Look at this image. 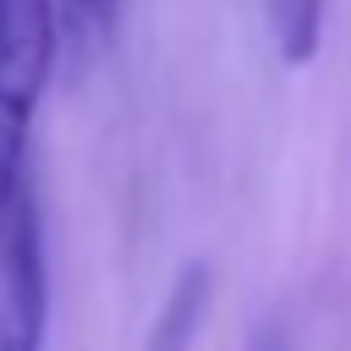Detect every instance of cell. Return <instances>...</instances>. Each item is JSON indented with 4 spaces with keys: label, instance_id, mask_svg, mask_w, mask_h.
I'll return each instance as SVG.
<instances>
[{
    "label": "cell",
    "instance_id": "6da1fadb",
    "mask_svg": "<svg viewBox=\"0 0 351 351\" xmlns=\"http://www.w3.org/2000/svg\"><path fill=\"white\" fill-rule=\"evenodd\" d=\"M60 60V0H0V214L27 181V137Z\"/></svg>",
    "mask_w": 351,
    "mask_h": 351
},
{
    "label": "cell",
    "instance_id": "7a4b0ae2",
    "mask_svg": "<svg viewBox=\"0 0 351 351\" xmlns=\"http://www.w3.org/2000/svg\"><path fill=\"white\" fill-rule=\"evenodd\" d=\"M49 335V258L33 176L0 214V351H44Z\"/></svg>",
    "mask_w": 351,
    "mask_h": 351
},
{
    "label": "cell",
    "instance_id": "3957f363",
    "mask_svg": "<svg viewBox=\"0 0 351 351\" xmlns=\"http://www.w3.org/2000/svg\"><path fill=\"white\" fill-rule=\"evenodd\" d=\"M203 302H208V269L192 263V269H181L170 302L159 307L154 335H148V351H192L197 324H203Z\"/></svg>",
    "mask_w": 351,
    "mask_h": 351
},
{
    "label": "cell",
    "instance_id": "277c9868",
    "mask_svg": "<svg viewBox=\"0 0 351 351\" xmlns=\"http://www.w3.org/2000/svg\"><path fill=\"white\" fill-rule=\"evenodd\" d=\"M126 0H60V55L71 71H82L115 33Z\"/></svg>",
    "mask_w": 351,
    "mask_h": 351
},
{
    "label": "cell",
    "instance_id": "5b68a950",
    "mask_svg": "<svg viewBox=\"0 0 351 351\" xmlns=\"http://www.w3.org/2000/svg\"><path fill=\"white\" fill-rule=\"evenodd\" d=\"M269 38L285 66H307L324 38V0H263Z\"/></svg>",
    "mask_w": 351,
    "mask_h": 351
},
{
    "label": "cell",
    "instance_id": "8992f818",
    "mask_svg": "<svg viewBox=\"0 0 351 351\" xmlns=\"http://www.w3.org/2000/svg\"><path fill=\"white\" fill-rule=\"evenodd\" d=\"M252 351H280V340H274V335H258V340H252Z\"/></svg>",
    "mask_w": 351,
    "mask_h": 351
}]
</instances>
